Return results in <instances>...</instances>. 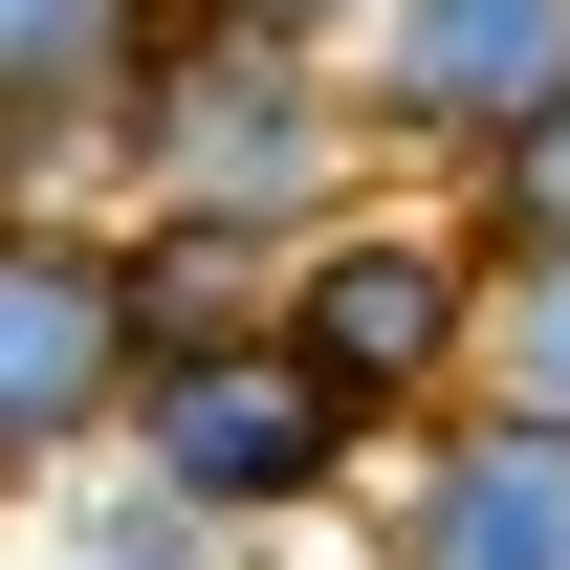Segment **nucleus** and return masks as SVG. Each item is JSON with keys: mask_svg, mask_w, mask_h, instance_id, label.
I'll return each mask as SVG.
<instances>
[{"mask_svg": "<svg viewBox=\"0 0 570 570\" xmlns=\"http://www.w3.org/2000/svg\"><path fill=\"white\" fill-rule=\"evenodd\" d=\"M88 176H110V219H219V242L285 264L330 198H373V132H352V88H330V45H264V22L154 0V45H132V88H110Z\"/></svg>", "mask_w": 570, "mask_h": 570, "instance_id": "obj_1", "label": "nucleus"}, {"mask_svg": "<svg viewBox=\"0 0 570 570\" xmlns=\"http://www.w3.org/2000/svg\"><path fill=\"white\" fill-rule=\"evenodd\" d=\"M264 330L352 395V439H417L439 395H461V330H483V242H461L417 176H373V198H330L264 264Z\"/></svg>", "mask_w": 570, "mask_h": 570, "instance_id": "obj_2", "label": "nucleus"}, {"mask_svg": "<svg viewBox=\"0 0 570 570\" xmlns=\"http://www.w3.org/2000/svg\"><path fill=\"white\" fill-rule=\"evenodd\" d=\"M110 461H132L154 504H198L219 549H264V527H330V504L373 483L352 395L285 352V330H219V352H154L132 417H110Z\"/></svg>", "mask_w": 570, "mask_h": 570, "instance_id": "obj_3", "label": "nucleus"}, {"mask_svg": "<svg viewBox=\"0 0 570 570\" xmlns=\"http://www.w3.org/2000/svg\"><path fill=\"white\" fill-rule=\"evenodd\" d=\"M132 417V285H110V219L88 198H0V504L88 483Z\"/></svg>", "mask_w": 570, "mask_h": 570, "instance_id": "obj_4", "label": "nucleus"}, {"mask_svg": "<svg viewBox=\"0 0 570 570\" xmlns=\"http://www.w3.org/2000/svg\"><path fill=\"white\" fill-rule=\"evenodd\" d=\"M330 88H352L373 176H461L504 110H549V88H570V0H352Z\"/></svg>", "mask_w": 570, "mask_h": 570, "instance_id": "obj_5", "label": "nucleus"}, {"mask_svg": "<svg viewBox=\"0 0 570 570\" xmlns=\"http://www.w3.org/2000/svg\"><path fill=\"white\" fill-rule=\"evenodd\" d=\"M352 570H570V439L439 395L417 439H373L352 483Z\"/></svg>", "mask_w": 570, "mask_h": 570, "instance_id": "obj_6", "label": "nucleus"}, {"mask_svg": "<svg viewBox=\"0 0 570 570\" xmlns=\"http://www.w3.org/2000/svg\"><path fill=\"white\" fill-rule=\"evenodd\" d=\"M154 0H0V132H45L88 176V132H110V88H132Z\"/></svg>", "mask_w": 570, "mask_h": 570, "instance_id": "obj_7", "label": "nucleus"}, {"mask_svg": "<svg viewBox=\"0 0 570 570\" xmlns=\"http://www.w3.org/2000/svg\"><path fill=\"white\" fill-rule=\"evenodd\" d=\"M110 285H132V373L264 330V242H219V219H110Z\"/></svg>", "mask_w": 570, "mask_h": 570, "instance_id": "obj_8", "label": "nucleus"}, {"mask_svg": "<svg viewBox=\"0 0 570 570\" xmlns=\"http://www.w3.org/2000/svg\"><path fill=\"white\" fill-rule=\"evenodd\" d=\"M461 395H483V417H549V439H570V242L483 264V330H461Z\"/></svg>", "mask_w": 570, "mask_h": 570, "instance_id": "obj_9", "label": "nucleus"}, {"mask_svg": "<svg viewBox=\"0 0 570 570\" xmlns=\"http://www.w3.org/2000/svg\"><path fill=\"white\" fill-rule=\"evenodd\" d=\"M417 198L461 219L483 264H527V242H570V88H549V110H504V132L461 154V176H417Z\"/></svg>", "mask_w": 570, "mask_h": 570, "instance_id": "obj_10", "label": "nucleus"}, {"mask_svg": "<svg viewBox=\"0 0 570 570\" xmlns=\"http://www.w3.org/2000/svg\"><path fill=\"white\" fill-rule=\"evenodd\" d=\"M45 570H242V549H219L198 504H154V483H132V461H110V483H88V504H67V527H45Z\"/></svg>", "mask_w": 570, "mask_h": 570, "instance_id": "obj_11", "label": "nucleus"}, {"mask_svg": "<svg viewBox=\"0 0 570 570\" xmlns=\"http://www.w3.org/2000/svg\"><path fill=\"white\" fill-rule=\"evenodd\" d=\"M198 22H264V45H352V0H198Z\"/></svg>", "mask_w": 570, "mask_h": 570, "instance_id": "obj_12", "label": "nucleus"}]
</instances>
